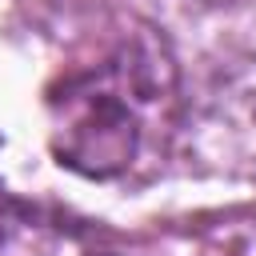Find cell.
<instances>
[{
    "label": "cell",
    "mask_w": 256,
    "mask_h": 256,
    "mask_svg": "<svg viewBox=\"0 0 256 256\" xmlns=\"http://www.w3.org/2000/svg\"><path fill=\"white\" fill-rule=\"evenodd\" d=\"M180 72L152 28L128 36L108 60L68 76L48 96V144L60 168L116 180L164 148L176 124Z\"/></svg>",
    "instance_id": "cell-1"
},
{
    "label": "cell",
    "mask_w": 256,
    "mask_h": 256,
    "mask_svg": "<svg viewBox=\"0 0 256 256\" xmlns=\"http://www.w3.org/2000/svg\"><path fill=\"white\" fill-rule=\"evenodd\" d=\"M228 100H232V108L256 128V56L228 80Z\"/></svg>",
    "instance_id": "cell-2"
},
{
    "label": "cell",
    "mask_w": 256,
    "mask_h": 256,
    "mask_svg": "<svg viewBox=\"0 0 256 256\" xmlns=\"http://www.w3.org/2000/svg\"><path fill=\"white\" fill-rule=\"evenodd\" d=\"M104 256H108V252H104Z\"/></svg>",
    "instance_id": "cell-3"
}]
</instances>
